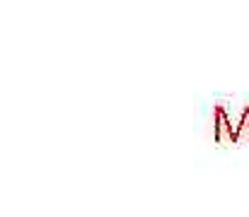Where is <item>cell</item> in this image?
I'll list each match as a JSON object with an SVG mask.
<instances>
[{"instance_id": "7a4b0ae2", "label": "cell", "mask_w": 249, "mask_h": 217, "mask_svg": "<svg viewBox=\"0 0 249 217\" xmlns=\"http://www.w3.org/2000/svg\"><path fill=\"white\" fill-rule=\"evenodd\" d=\"M247 143L249 145V104L240 106L235 111V133H232V145Z\"/></svg>"}, {"instance_id": "6da1fadb", "label": "cell", "mask_w": 249, "mask_h": 217, "mask_svg": "<svg viewBox=\"0 0 249 217\" xmlns=\"http://www.w3.org/2000/svg\"><path fill=\"white\" fill-rule=\"evenodd\" d=\"M235 133V109L228 104H215L213 106V138L220 145H232Z\"/></svg>"}]
</instances>
